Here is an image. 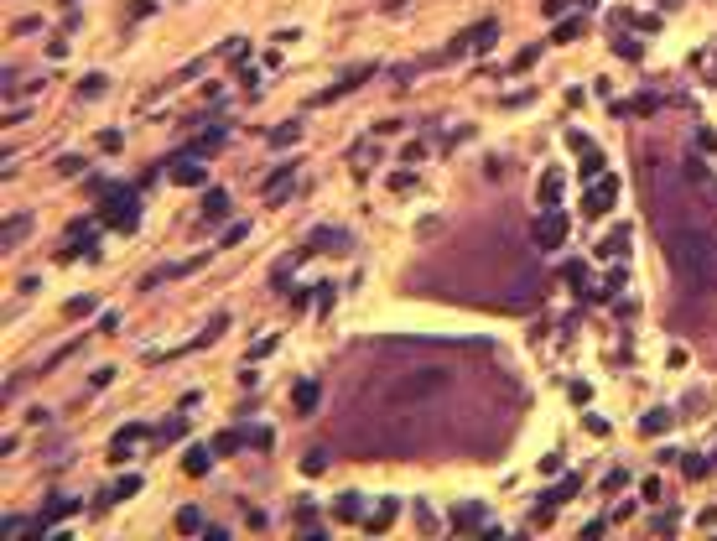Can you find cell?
<instances>
[{
  "label": "cell",
  "mask_w": 717,
  "mask_h": 541,
  "mask_svg": "<svg viewBox=\"0 0 717 541\" xmlns=\"http://www.w3.org/2000/svg\"><path fill=\"white\" fill-rule=\"evenodd\" d=\"M655 208H660V240H666L671 271L681 276L686 297H712L717 286V229L686 193V172L676 182L671 167L655 172Z\"/></svg>",
  "instance_id": "6da1fadb"
},
{
  "label": "cell",
  "mask_w": 717,
  "mask_h": 541,
  "mask_svg": "<svg viewBox=\"0 0 717 541\" xmlns=\"http://www.w3.org/2000/svg\"><path fill=\"white\" fill-rule=\"evenodd\" d=\"M447 380H453V369H442V364H416V369H401V375L385 380V386H380V401H390V406H416V401H427V395L447 390Z\"/></svg>",
  "instance_id": "7a4b0ae2"
},
{
  "label": "cell",
  "mask_w": 717,
  "mask_h": 541,
  "mask_svg": "<svg viewBox=\"0 0 717 541\" xmlns=\"http://www.w3.org/2000/svg\"><path fill=\"white\" fill-rule=\"evenodd\" d=\"M104 224H110V229H119V234H130L141 224V188H110V198H104Z\"/></svg>",
  "instance_id": "3957f363"
},
{
  "label": "cell",
  "mask_w": 717,
  "mask_h": 541,
  "mask_svg": "<svg viewBox=\"0 0 717 541\" xmlns=\"http://www.w3.org/2000/svg\"><path fill=\"white\" fill-rule=\"evenodd\" d=\"M614 193H619V182L603 172V177H598L593 188H588V198H582V214H588V219H603L608 208H614Z\"/></svg>",
  "instance_id": "277c9868"
},
{
  "label": "cell",
  "mask_w": 717,
  "mask_h": 541,
  "mask_svg": "<svg viewBox=\"0 0 717 541\" xmlns=\"http://www.w3.org/2000/svg\"><path fill=\"white\" fill-rule=\"evenodd\" d=\"M562 240H567V219L556 214V208H546V214L536 219V245L541 250H562Z\"/></svg>",
  "instance_id": "5b68a950"
},
{
  "label": "cell",
  "mask_w": 717,
  "mask_h": 541,
  "mask_svg": "<svg viewBox=\"0 0 717 541\" xmlns=\"http://www.w3.org/2000/svg\"><path fill=\"white\" fill-rule=\"evenodd\" d=\"M167 172H172V182H182V188H203L208 182V167H198V156H172Z\"/></svg>",
  "instance_id": "8992f818"
},
{
  "label": "cell",
  "mask_w": 717,
  "mask_h": 541,
  "mask_svg": "<svg viewBox=\"0 0 717 541\" xmlns=\"http://www.w3.org/2000/svg\"><path fill=\"white\" fill-rule=\"evenodd\" d=\"M375 73H380L375 63H358V68H349V73H343V78H338L333 89H323V94H317V104H333L338 94H349V89H358V84H364V78H375Z\"/></svg>",
  "instance_id": "52a82bcc"
},
{
  "label": "cell",
  "mask_w": 717,
  "mask_h": 541,
  "mask_svg": "<svg viewBox=\"0 0 717 541\" xmlns=\"http://www.w3.org/2000/svg\"><path fill=\"white\" fill-rule=\"evenodd\" d=\"M291 177H297V162H281L271 177H265V208L286 203V193H291Z\"/></svg>",
  "instance_id": "ba28073f"
},
{
  "label": "cell",
  "mask_w": 717,
  "mask_h": 541,
  "mask_svg": "<svg viewBox=\"0 0 717 541\" xmlns=\"http://www.w3.org/2000/svg\"><path fill=\"white\" fill-rule=\"evenodd\" d=\"M582 490V479H577V473H567V479H562V490H551V495H541V510H536V526L541 521H551V510H562L567 505V499H572Z\"/></svg>",
  "instance_id": "9c48e42d"
},
{
  "label": "cell",
  "mask_w": 717,
  "mask_h": 541,
  "mask_svg": "<svg viewBox=\"0 0 717 541\" xmlns=\"http://www.w3.org/2000/svg\"><path fill=\"white\" fill-rule=\"evenodd\" d=\"M136 438H146V427H141V421H125V427L115 432V447H110V464H125V458H130V443H136Z\"/></svg>",
  "instance_id": "30bf717a"
},
{
  "label": "cell",
  "mask_w": 717,
  "mask_h": 541,
  "mask_svg": "<svg viewBox=\"0 0 717 541\" xmlns=\"http://www.w3.org/2000/svg\"><path fill=\"white\" fill-rule=\"evenodd\" d=\"M224 141H229V130L214 125V130H203V136H193V141H188V156H214Z\"/></svg>",
  "instance_id": "8fae6325"
},
{
  "label": "cell",
  "mask_w": 717,
  "mask_h": 541,
  "mask_svg": "<svg viewBox=\"0 0 717 541\" xmlns=\"http://www.w3.org/2000/svg\"><path fill=\"white\" fill-rule=\"evenodd\" d=\"M333 521H349V526L364 521V495H354V490L338 495V499H333Z\"/></svg>",
  "instance_id": "7c38bea8"
},
{
  "label": "cell",
  "mask_w": 717,
  "mask_h": 541,
  "mask_svg": "<svg viewBox=\"0 0 717 541\" xmlns=\"http://www.w3.org/2000/svg\"><path fill=\"white\" fill-rule=\"evenodd\" d=\"M182 469H188L193 479H203V473L214 469V447H188V453H182Z\"/></svg>",
  "instance_id": "4fadbf2b"
},
{
  "label": "cell",
  "mask_w": 717,
  "mask_h": 541,
  "mask_svg": "<svg viewBox=\"0 0 717 541\" xmlns=\"http://www.w3.org/2000/svg\"><path fill=\"white\" fill-rule=\"evenodd\" d=\"M395 516H401V499H385L375 516L364 521V531H375V536H380V531H390V526H395Z\"/></svg>",
  "instance_id": "5bb4252c"
},
{
  "label": "cell",
  "mask_w": 717,
  "mask_h": 541,
  "mask_svg": "<svg viewBox=\"0 0 717 541\" xmlns=\"http://www.w3.org/2000/svg\"><path fill=\"white\" fill-rule=\"evenodd\" d=\"M494 37H499V21H494V16H484V21H478L473 32H468V42H473V52H489V47H494Z\"/></svg>",
  "instance_id": "9a60e30c"
},
{
  "label": "cell",
  "mask_w": 717,
  "mask_h": 541,
  "mask_svg": "<svg viewBox=\"0 0 717 541\" xmlns=\"http://www.w3.org/2000/svg\"><path fill=\"white\" fill-rule=\"evenodd\" d=\"M265 141H271L276 151L297 146V141H302V120H281V125H276V130H271V136H265Z\"/></svg>",
  "instance_id": "2e32d148"
},
{
  "label": "cell",
  "mask_w": 717,
  "mask_h": 541,
  "mask_svg": "<svg viewBox=\"0 0 717 541\" xmlns=\"http://www.w3.org/2000/svg\"><path fill=\"white\" fill-rule=\"evenodd\" d=\"M130 495H141V473H125L110 495H99V510H104V505H119V499H130Z\"/></svg>",
  "instance_id": "e0dca14e"
},
{
  "label": "cell",
  "mask_w": 717,
  "mask_h": 541,
  "mask_svg": "<svg viewBox=\"0 0 717 541\" xmlns=\"http://www.w3.org/2000/svg\"><path fill=\"white\" fill-rule=\"evenodd\" d=\"M224 214H229V193H224V188H208V193H203V219L214 224V219H224Z\"/></svg>",
  "instance_id": "ac0fdd59"
},
{
  "label": "cell",
  "mask_w": 717,
  "mask_h": 541,
  "mask_svg": "<svg viewBox=\"0 0 717 541\" xmlns=\"http://www.w3.org/2000/svg\"><path fill=\"white\" fill-rule=\"evenodd\" d=\"M624 245H629V229H614L603 245H598V260H624Z\"/></svg>",
  "instance_id": "d6986e66"
},
{
  "label": "cell",
  "mask_w": 717,
  "mask_h": 541,
  "mask_svg": "<svg viewBox=\"0 0 717 541\" xmlns=\"http://www.w3.org/2000/svg\"><path fill=\"white\" fill-rule=\"evenodd\" d=\"M291 406H297V412H302V416H307V412H312V406H317V380H302V386H297V390H291Z\"/></svg>",
  "instance_id": "ffe728a7"
},
{
  "label": "cell",
  "mask_w": 717,
  "mask_h": 541,
  "mask_svg": "<svg viewBox=\"0 0 717 541\" xmlns=\"http://www.w3.org/2000/svg\"><path fill=\"white\" fill-rule=\"evenodd\" d=\"M453 526H458V531H473V526H484V510H478V505H458Z\"/></svg>",
  "instance_id": "44dd1931"
},
{
  "label": "cell",
  "mask_w": 717,
  "mask_h": 541,
  "mask_svg": "<svg viewBox=\"0 0 717 541\" xmlns=\"http://www.w3.org/2000/svg\"><path fill=\"white\" fill-rule=\"evenodd\" d=\"M104 89H110V78H104V73H89V78H78V99H99Z\"/></svg>",
  "instance_id": "7402d4cb"
},
{
  "label": "cell",
  "mask_w": 717,
  "mask_h": 541,
  "mask_svg": "<svg viewBox=\"0 0 717 541\" xmlns=\"http://www.w3.org/2000/svg\"><path fill=\"white\" fill-rule=\"evenodd\" d=\"M556 198H562V172H546V177H541V203H556Z\"/></svg>",
  "instance_id": "603a6c76"
},
{
  "label": "cell",
  "mask_w": 717,
  "mask_h": 541,
  "mask_svg": "<svg viewBox=\"0 0 717 541\" xmlns=\"http://www.w3.org/2000/svg\"><path fill=\"white\" fill-rule=\"evenodd\" d=\"M671 421H676V416L666 412V406H655V412H650V416L640 421V432H666V427H671Z\"/></svg>",
  "instance_id": "cb8c5ba5"
},
{
  "label": "cell",
  "mask_w": 717,
  "mask_h": 541,
  "mask_svg": "<svg viewBox=\"0 0 717 541\" xmlns=\"http://www.w3.org/2000/svg\"><path fill=\"white\" fill-rule=\"evenodd\" d=\"M577 172L588 177V182H593V177H603V151H582V167H577Z\"/></svg>",
  "instance_id": "d4e9b609"
},
{
  "label": "cell",
  "mask_w": 717,
  "mask_h": 541,
  "mask_svg": "<svg viewBox=\"0 0 717 541\" xmlns=\"http://www.w3.org/2000/svg\"><path fill=\"white\" fill-rule=\"evenodd\" d=\"M177 531H208V526H203V516L188 505V510H177Z\"/></svg>",
  "instance_id": "484cf974"
},
{
  "label": "cell",
  "mask_w": 717,
  "mask_h": 541,
  "mask_svg": "<svg viewBox=\"0 0 717 541\" xmlns=\"http://www.w3.org/2000/svg\"><path fill=\"white\" fill-rule=\"evenodd\" d=\"M84 172V156H58V177H78Z\"/></svg>",
  "instance_id": "4316f807"
},
{
  "label": "cell",
  "mask_w": 717,
  "mask_h": 541,
  "mask_svg": "<svg viewBox=\"0 0 717 541\" xmlns=\"http://www.w3.org/2000/svg\"><path fill=\"white\" fill-rule=\"evenodd\" d=\"M26 229H32V219H6V245H16Z\"/></svg>",
  "instance_id": "83f0119b"
},
{
  "label": "cell",
  "mask_w": 717,
  "mask_h": 541,
  "mask_svg": "<svg viewBox=\"0 0 717 541\" xmlns=\"http://www.w3.org/2000/svg\"><path fill=\"white\" fill-rule=\"evenodd\" d=\"M572 37H582V21L572 16V21H562V26H556V42H572Z\"/></svg>",
  "instance_id": "f1b7e54d"
},
{
  "label": "cell",
  "mask_w": 717,
  "mask_h": 541,
  "mask_svg": "<svg viewBox=\"0 0 717 541\" xmlns=\"http://www.w3.org/2000/svg\"><path fill=\"white\" fill-rule=\"evenodd\" d=\"M536 58H541V42H530V47H520V52H515V68H530Z\"/></svg>",
  "instance_id": "f546056e"
},
{
  "label": "cell",
  "mask_w": 717,
  "mask_h": 541,
  "mask_svg": "<svg viewBox=\"0 0 717 541\" xmlns=\"http://www.w3.org/2000/svg\"><path fill=\"white\" fill-rule=\"evenodd\" d=\"M84 312H94V297H73L68 302V318H84Z\"/></svg>",
  "instance_id": "4dcf8cb0"
},
{
  "label": "cell",
  "mask_w": 717,
  "mask_h": 541,
  "mask_svg": "<svg viewBox=\"0 0 717 541\" xmlns=\"http://www.w3.org/2000/svg\"><path fill=\"white\" fill-rule=\"evenodd\" d=\"M250 58V42H245V37H234V42H229V63H245Z\"/></svg>",
  "instance_id": "1f68e13d"
},
{
  "label": "cell",
  "mask_w": 717,
  "mask_h": 541,
  "mask_svg": "<svg viewBox=\"0 0 717 541\" xmlns=\"http://www.w3.org/2000/svg\"><path fill=\"white\" fill-rule=\"evenodd\" d=\"M562 276H567L572 286H582V276H588V271H582V260H567V266H562Z\"/></svg>",
  "instance_id": "d6a6232c"
},
{
  "label": "cell",
  "mask_w": 717,
  "mask_h": 541,
  "mask_svg": "<svg viewBox=\"0 0 717 541\" xmlns=\"http://www.w3.org/2000/svg\"><path fill=\"white\" fill-rule=\"evenodd\" d=\"M234 447H239L234 432H219V438H214V453H234Z\"/></svg>",
  "instance_id": "836d02e7"
},
{
  "label": "cell",
  "mask_w": 717,
  "mask_h": 541,
  "mask_svg": "<svg viewBox=\"0 0 717 541\" xmlns=\"http://www.w3.org/2000/svg\"><path fill=\"white\" fill-rule=\"evenodd\" d=\"M328 469V458L323 453H312V458H302V473H323Z\"/></svg>",
  "instance_id": "e575fe53"
},
{
  "label": "cell",
  "mask_w": 717,
  "mask_h": 541,
  "mask_svg": "<svg viewBox=\"0 0 717 541\" xmlns=\"http://www.w3.org/2000/svg\"><path fill=\"white\" fill-rule=\"evenodd\" d=\"M567 6H572V0H541V11H546V16H551V21H556V16H562V11H567Z\"/></svg>",
  "instance_id": "d590c367"
},
{
  "label": "cell",
  "mask_w": 717,
  "mask_h": 541,
  "mask_svg": "<svg viewBox=\"0 0 717 541\" xmlns=\"http://www.w3.org/2000/svg\"><path fill=\"white\" fill-rule=\"evenodd\" d=\"M110 380H115V369L104 364V369H94V380H89V386H94V390H104V386H110Z\"/></svg>",
  "instance_id": "8d00e7d4"
},
{
  "label": "cell",
  "mask_w": 717,
  "mask_h": 541,
  "mask_svg": "<svg viewBox=\"0 0 717 541\" xmlns=\"http://www.w3.org/2000/svg\"><path fill=\"white\" fill-rule=\"evenodd\" d=\"M119 141H125L119 130H104V136H99V146H104V151H119Z\"/></svg>",
  "instance_id": "74e56055"
},
{
  "label": "cell",
  "mask_w": 717,
  "mask_h": 541,
  "mask_svg": "<svg viewBox=\"0 0 717 541\" xmlns=\"http://www.w3.org/2000/svg\"><path fill=\"white\" fill-rule=\"evenodd\" d=\"M271 349H276V338H260V344H250V359H265Z\"/></svg>",
  "instance_id": "f35d334b"
},
{
  "label": "cell",
  "mask_w": 717,
  "mask_h": 541,
  "mask_svg": "<svg viewBox=\"0 0 717 541\" xmlns=\"http://www.w3.org/2000/svg\"><path fill=\"white\" fill-rule=\"evenodd\" d=\"M37 26H42V21H37V16H21V21H16V26H11V37H16V32H21V37H26V32H37Z\"/></svg>",
  "instance_id": "ab89813d"
},
{
  "label": "cell",
  "mask_w": 717,
  "mask_h": 541,
  "mask_svg": "<svg viewBox=\"0 0 717 541\" xmlns=\"http://www.w3.org/2000/svg\"><path fill=\"white\" fill-rule=\"evenodd\" d=\"M63 6H68V11H73V6H78V0H63Z\"/></svg>",
  "instance_id": "60d3db41"
}]
</instances>
